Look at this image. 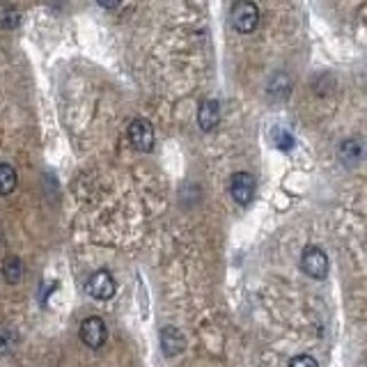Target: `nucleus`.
<instances>
[{"label":"nucleus","instance_id":"nucleus-6","mask_svg":"<svg viewBox=\"0 0 367 367\" xmlns=\"http://www.w3.org/2000/svg\"><path fill=\"white\" fill-rule=\"evenodd\" d=\"M230 195L236 204L246 207L255 195V179L248 172H234L230 179Z\"/></svg>","mask_w":367,"mask_h":367},{"label":"nucleus","instance_id":"nucleus-2","mask_svg":"<svg viewBox=\"0 0 367 367\" xmlns=\"http://www.w3.org/2000/svg\"><path fill=\"white\" fill-rule=\"evenodd\" d=\"M301 269L314 280H324L328 273V257L321 248L308 246L301 255Z\"/></svg>","mask_w":367,"mask_h":367},{"label":"nucleus","instance_id":"nucleus-3","mask_svg":"<svg viewBox=\"0 0 367 367\" xmlns=\"http://www.w3.org/2000/svg\"><path fill=\"white\" fill-rule=\"evenodd\" d=\"M126 136L138 152H152L154 150V126L147 120H143V118L131 120V124H128V128H126Z\"/></svg>","mask_w":367,"mask_h":367},{"label":"nucleus","instance_id":"nucleus-13","mask_svg":"<svg viewBox=\"0 0 367 367\" xmlns=\"http://www.w3.org/2000/svg\"><path fill=\"white\" fill-rule=\"evenodd\" d=\"M0 25H3L5 30H16V25H18V12H16L14 8H10V5L0 8Z\"/></svg>","mask_w":367,"mask_h":367},{"label":"nucleus","instance_id":"nucleus-16","mask_svg":"<svg viewBox=\"0 0 367 367\" xmlns=\"http://www.w3.org/2000/svg\"><path fill=\"white\" fill-rule=\"evenodd\" d=\"M365 367H367V363H365Z\"/></svg>","mask_w":367,"mask_h":367},{"label":"nucleus","instance_id":"nucleus-11","mask_svg":"<svg viewBox=\"0 0 367 367\" xmlns=\"http://www.w3.org/2000/svg\"><path fill=\"white\" fill-rule=\"evenodd\" d=\"M3 278L5 282H10V285H18L23 278V264L18 257H8V260L3 262Z\"/></svg>","mask_w":367,"mask_h":367},{"label":"nucleus","instance_id":"nucleus-14","mask_svg":"<svg viewBox=\"0 0 367 367\" xmlns=\"http://www.w3.org/2000/svg\"><path fill=\"white\" fill-rule=\"evenodd\" d=\"M289 367H319V363L310 356V353H301V356H294L289 360Z\"/></svg>","mask_w":367,"mask_h":367},{"label":"nucleus","instance_id":"nucleus-8","mask_svg":"<svg viewBox=\"0 0 367 367\" xmlns=\"http://www.w3.org/2000/svg\"><path fill=\"white\" fill-rule=\"evenodd\" d=\"M186 346V338L182 336V331L175 326H165L161 331V349H163L165 356H177L182 353Z\"/></svg>","mask_w":367,"mask_h":367},{"label":"nucleus","instance_id":"nucleus-5","mask_svg":"<svg viewBox=\"0 0 367 367\" xmlns=\"http://www.w3.org/2000/svg\"><path fill=\"white\" fill-rule=\"evenodd\" d=\"M81 338L90 349H99L108 340V326L101 317H87L81 324Z\"/></svg>","mask_w":367,"mask_h":367},{"label":"nucleus","instance_id":"nucleus-4","mask_svg":"<svg viewBox=\"0 0 367 367\" xmlns=\"http://www.w3.org/2000/svg\"><path fill=\"white\" fill-rule=\"evenodd\" d=\"M85 289L92 299L108 301V299H113L115 292H118V285H115L113 275L101 269V271H94L92 275H90L87 282H85Z\"/></svg>","mask_w":367,"mask_h":367},{"label":"nucleus","instance_id":"nucleus-10","mask_svg":"<svg viewBox=\"0 0 367 367\" xmlns=\"http://www.w3.org/2000/svg\"><path fill=\"white\" fill-rule=\"evenodd\" d=\"M18 184V175L14 170V165L10 163H0V198L10 195V193H14Z\"/></svg>","mask_w":367,"mask_h":367},{"label":"nucleus","instance_id":"nucleus-7","mask_svg":"<svg viewBox=\"0 0 367 367\" xmlns=\"http://www.w3.org/2000/svg\"><path fill=\"white\" fill-rule=\"evenodd\" d=\"M218 122H221V106H218V101L214 99H204L202 104L198 108V124L202 128L204 133L214 131L218 126Z\"/></svg>","mask_w":367,"mask_h":367},{"label":"nucleus","instance_id":"nucleus-15","mask_svg":"<svg viewBox=\"0 0 367 367\" xmlns=\"http://www.w3.org/2000/svg\"><path fill=\"white\" fill-rule=\"evenodd\" d=\"M104 10H118L122 5V0H96Z\"/></svg>","mask_w":367,"mask_h":367},{"label":"nucleus","instance_id":"nucleus-9","mask_svg":"<svg viewBox=\"0 0 367 367\" xmlns=\"http://www.w3.org/2000/svg\"><path fill=\"white\" fill-rule=\"evenodd\" d=\"M363 145H360V140H356V138H346V140H342V145L338 147V157H340V161H342L344 165H356V163H360V159H363Z\"/></svg>","mask_w":367,"mask_h":367},{"label":"nucleus","instance_id":"nucleus-1","mask_svg":"<svg viewBox=\"0 0 367 367\" xmlns=\"http://www.w3.org/2000/svg\"><path fill=\"white\" fill-rule=\"evenodd\" d=\"M230 21L234 25L236 32L250 35V32H255L257 25H260V10H257V5L250 3V0H236V3L232 5Z\"/></svg>","mask_w":367,"mask_h":367},{"label":"nucleus","instance_id":"nucleus-12","mask_svg":"<svg viewBox=\"0 0 367 367\" xmlns=\"http://www.w3.org/2000/svg\"><path fill=\"white\" fill-rule=\"evenodd\" d=\"M289 90H292L289 87V76H285V74H278L271 83H269V94H271L275 101L287 99Z\"/></svg>","mask_w":367,"mask_h":367}]
</instances>
